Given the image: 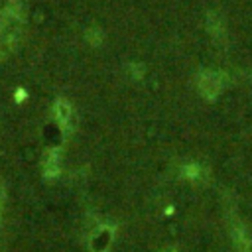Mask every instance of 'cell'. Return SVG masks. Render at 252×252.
<instances>
[{
  "label": "cell",
  "mask_w": 252,
  "mask_h": 252,
  "mask_svg": "<svg viewBox=\"0 0 252 252\" xmlns=\"http://www.w3.org/2000/svg\"><path fill=\"white\" fill-rule=\"evenodd\" d=\"M20 32V16L16 10L8 8L0 18V37L4 41H12Z\"/></svg>",
  "instance_id": "1"
}]
</instances>
